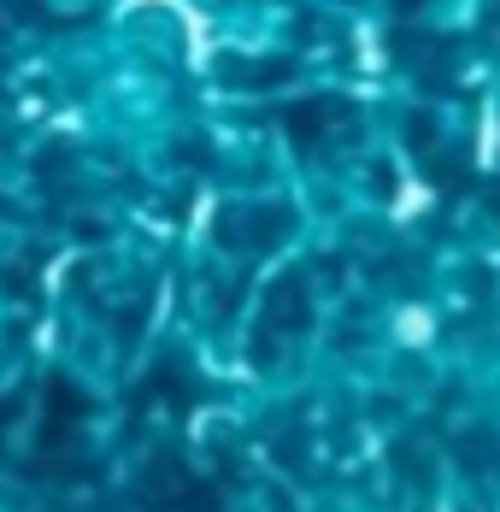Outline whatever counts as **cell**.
I'll return each mask as SVG.
<instances>
[{
	"label": "cell",
	"instance_id": "cell-1",
	"mask_svg": "<svg viewBox=\"0 0 500 512\" xmlns=\"http://www.w3.org/2000/svg\"><path fill=\"white\" fill-rule=\"evenodd\" d=\"M418 6H424V0H400V12H418Z\"/></svg>",
	"mask_w": 500,
	"mask_h": 512
},
{
	"label": "cell",
	"instance_id": "cell-2",
	"mask_svg": "<svg viewBox=\"0 0 500 512\" xmlns=\"http://www.w3.org/2000/svg\"><path fill=\"white\" fill-rule=\"evenodd\" d=\"M495 6H500V0H495Z\"/></svg>",
	"mask_w": 500,
	"mask_h": 512
}]
</instances>
